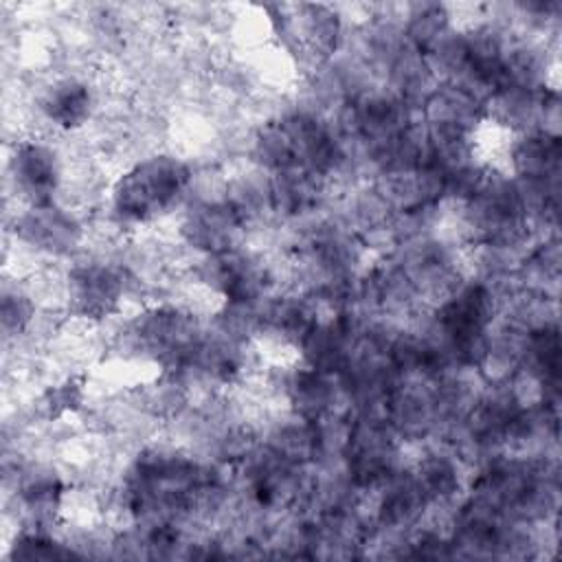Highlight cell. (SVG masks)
Here are the masks:
<instances>
[{
	"label": "cell",
	"mask_w": 562,
	"mask_h": 562,
	"mask_svg": "<svg viewBox=\"0 0 562 562\" xmlns=\"http://www.w3.org/2000/svg\"><path fill=\"white\" fill-rule=\"evenodd\" d=\"M454 29L452 9L441 2H413L404 7L402 31L408 46L428 53Z\"/></svg>",
	"instance_id": "9"
},
{
	"label": "cell",
	"mask_w": 562,
	"mask_h": 562,
	"mask_svg": "<svg viewBox=\"0 0 562 562\" xmlns=\"http://www.w3.org/2000/svg\"><path fill=\"white\" fill-rule=\"evenodd\" d=\"M193 178V165L173 151L143 154L110 182L108 217L116 228L151 226L182 211Z\"/></svg>",
	"instance_id": "1"
},
{
	"label": "cell",
	"mask_w": 562,
	"mask_h": 562,
	"mask_svg": "<svg viewBox=\"0 0 562 562\" xmlns=\"http://www.w3.org/2000/svg\"><path fill=\"white\" fill-rule=\"evenodd\" d=\"M176 233L178 244L193 255H220L246 246L250 231L224 198H189Z\"/></svg>",
	"instance_id": "5"
},
{
	"label": "cell",
	"mask_w": 562,
	"mask_h": 562,
	"mask_svg": "<svg viewBox=\"0 0 562 562\" xmlns=\"http://www.w3.org/2000/svg\"><path fill=\"white\" fill-rule=\"evenodd\" d=\"M99 90L77 72H59L35 90V119L57 134H79L99 116Z\"/></svg>",
	"instance_id": "6"
},
{
	"label": "cell",
	"mask_w": 562,
	"mask_h": 562,
	"mask_svg": "<svg viewBox=\"0 0 562 562\" xmlns=\"http://www.w3.org/2000/svg\"><path fill=\"white\" fill-rule=\"evenodd\" d=\"M138 292L147 290L116 257L81 252L64 270V303L72 321L103 325L119 318Z\"/></svg>",
	"instance_id": "2"
},
{
	"label": "cell",
	"mask_w": 562,
	"mask_h": 562,
	"mask_svg": "<svg viewBox=\"0 0 562 562\" xmlns=\"http://www.w3.org/2000/svg\"><path fill=\"white\" fill-rule=\"evenodd\" d=\"M422 121L476 132L485 121V99L461 83L443 81L422 105Z\"/></svg>",
	"instance_id": "8"
},
{
	"label": "cell",
	"mask_w": 562,
	"mask_h": 562,
	"mask_svg": "<svg viewBox=\"0 0 562 562\" xmlns=\"http://www.w3.org/2000/svg\"><path fill=\"white\" fill-rule=\"evenodd\" d=\"M11 235L29 257L48 261L75 259L83 252L86 224L61 202L24 206L11 220Z\"/></svg>",
	"instance_id": "3"
},
{
	"label": "cell",
	"mask_w": 562,
	"mask_h": 562,
	"mask_svg": "<svg viewBox=\"0 0 562 562\" xmlns=\"http://www.w3.org/2000/svg\"><path fill=\"white\" fill-rule=\"evenodd\" d=\"M562 147L560 136L544 132H529L509 138L505 149V171L516 180L547 182L560 180Z\"/></svg>",
	"instance_id": "7"
},
{
	"label": "cell",
	"mask_w": 562,
	"mask_h": 562,
	"mask_svg": "<svg viewBox=\"0 0 562 562\" xmlns=\"http://www.w3.org/2000/svg\"><path fill=\"white\" fill-rule=\"evenodd\" d=\"M64 178L66 158L53 143L40 136H20L11 143L7 156V193L15 195L20 209L57 202Z\"/></svg>",
	"instance_id": "4"
}]
</instances>
